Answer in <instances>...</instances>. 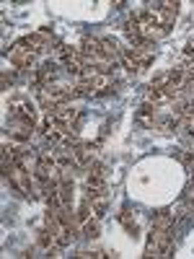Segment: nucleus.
Instances as JSON below:
<instances>
[{
    "label": "nucleus",
    "instance_id": "nucleus-5",
    "mask_svg": "<svg viewBox=\"0 0 194 259\" xmlns=\"http://www.w3.org/2000/svg\"><path fill=\"white\" fill-rule=\"evenodd\" d=\"M21 41H24V45H26L31 52H41V50H47V47L52 45V31H47V29H39V31H34V34L24 36Z\"/></svg>",
    "mask_w": 194,
    "mask_h": 259
},
{
    "label": "nucleus",
    "instance_id": "nucleus-1",
    "mask_svg": "<svg viewBox=\"0 0 194 259\" xmlns=\"http://www.w3.org/2000/svg\"><path fill=\"white\" fill-rule=\"evenodd\" d=\"M148 256H174V231H163V228H153L150 239L145 246Z\"/></svg>",
    "mask_w": 194,
    "mask_h": 259
},
{
    "label": "nucleus",
    "instance_id": "nucleus-9",
    "mask_svg": "<svg viewBox=\"0 0 194 259\" xmlns=\"http://www.w3.org/2000/svg\"><path fill=\"white\" fill-rule=\"evenodd\" d=\"M13 80H16V73H3V89H8V85H13Z\"/></svg>",
    "mask_w": 194,
    "mask_h": 259
},
{
    "label": "nucleus",
    "instance_id": "nucleus-4",
    "mask_svg": "<svg viewBox=\"0 0 194 259\" xmlns=\"http://www.w3.org/2000/svg\"><path fill=\"white\" fill-rule=\"evenodd\" d=\"M124 52H127L129 57H132L137 65H140V70H142V68H148V65L153 62V57H156L153 45H148V41H142V45H132V47H127Z\"/></svg>",
    "mask_w": 194,
    "mask_h": 259
},
{
    "label": "nucleus",
    "instance_id": "nucleus-7",
    "mask_svg": "<svg viewBox=\"0 0 194 259\" xmlns=\"http://www.w3.org/2000/svg\"><path fill=\"white\" fill-rule=\"evenodd\" d=\"M119 223L132 233V236H137V221H135V212L129 210V207H122V212H119Z\"/></svg>",
    "mask_w": 194,
    "mask_h": 259
},
{
    "label": "nucleus",
    "instance_id": "nucleus-2",
    "mask_svg": "<svg viewBox=\"0 0 194 259\" xmlns=\"http://www.w3.org/2000/svg\"><path fill=\"white\" fill-rule=\"evenodd\" d=\"M8 109H11V117H13V119L29 122V124L36 127V109H34V104H31L26 96H16V99H11Z\"/></svg>",
    "mask_w": 194,
    "mask_h": 259
},
{
    "label": "nucleus",
    "instance_id": "nucleus-8",
    "mask_svg": "<svg viewBox=\"0 0 194 259\" xmlns=\"http://www.w3.org/2000/svg\"><path fill=\"white\" fill-rule=\"evenodd\" d=\"M99 233H101L99 215H91L88 221H83V236H88V239H99Z\"/></svg>",
    "mask_w": 194,
    "mask_h": 259
},
{
    "label": "nucleus",
    "instance_id": "nucleus-3",
    "mask_svg": "<svg viewBox=\"0 0 194 259\" xmlns=\"http://www.w3.org/2000/svg\"><path fill=\"white\" fill-rule=\"evenodd\" d=\"M11 62L16 70H36V52H31L24 41H16L13 50H11Z\"/></svg>",
    "mask_w": 194,
    "mask_h": 259
},
{
    "label": "nucleus",
    "instance_id": "nucleus-6",
    "mask_svg": "<svg viewBox=\"0 0 194 259\" xmlns=\"http://www.w3.org/2000/svg\"><path fill=\"white\" fill-rule=\"evenodd\" d=\"M174 226H176V218H174V212H171V210H158L153 215V228L174 231Z\"/></svg>",
    "mask_w": 194,
    "mask_h": 259
}]
</instances>
